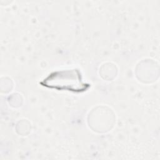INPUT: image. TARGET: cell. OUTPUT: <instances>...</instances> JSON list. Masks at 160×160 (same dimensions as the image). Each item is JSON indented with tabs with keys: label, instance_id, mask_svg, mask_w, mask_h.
<instances>
[{
	"label": "cell",
	"instance_id": "obj_1",
	"mask_svg": "<svg viewBox=\"0 0 160 160\" xmlns=\"http://www.w3.org/2000/svg\"><path fill=\"white\" fill-rule=\"evenodd\" d=\"M40 84L48 88L75 92H83L89 88V84L83 82L80 71L76 69L54 71Z\"/></svg>",
	"mask_w": 160,
	"mask_h": 160
}]
</instances>
